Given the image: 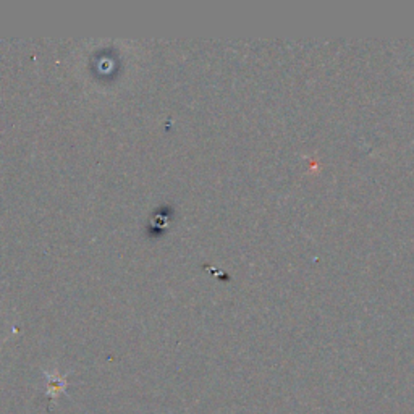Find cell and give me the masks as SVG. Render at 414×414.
<instances>
[{"mask_svg": "<svg viewBox=\"0 0 414 414\" xmlns=\"http://www.w3.org/2000/svg\"><path fill=\"white\" fill-rule=\"evenodd\" d=\"M66 387V384L64 380H49V398H55L59 397L60 392H64V388Z\"/></svg>", "mask_w": 414, "mask_h": 414, "instance_id": "1", "label": "cell"}]
</instances>
